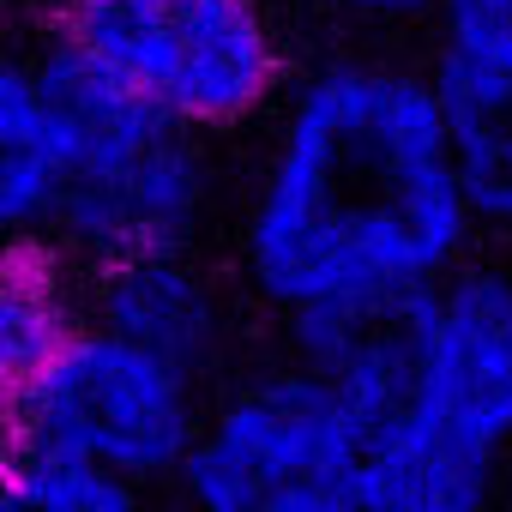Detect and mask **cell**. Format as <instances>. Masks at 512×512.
Listing matches in <instances>:
<instances>
[{"instance_id": "1", "label": "cell", "mask_w": 512, "mask_h": 512, "mask_svg": "<svg viewBox=\"0 0 512 512\" xmlns=\"http://www.w3.org/2000/svg\"><path fill=\"white\" fill-rule=\"evenodd\" d=\"M464 199L434 85L398 55H326L278 103L241 211V272L266 308L416 302L470 266Z\"/></svg>"}, {"instance_id": "2", "label": "cell", "mask_w": 512, "mask_h": 512, "mask_svg": "<svg viewBox=\"0 0 512 512\" xmlns=\"http://www.w3.org/2000/svg\"><path fill=\"white\" fill-rule=\"evenodd\" d=\"M49 31L193 139L241 133L290 91V49L266 0H55Z\"/></svg>"}, {"instance_id": "3", "label": "cell", "mask_w": 512, "mask_h": 512, "mask_svg": "<svg viewBox=\"0 0 512 512\" xmlns=\"http://www.w3.org/2000/svg\"><path fill=\"white\" fill-rule=\"evenodd\" d=\"M368 440L296 362L229 386L175 476L187 512H362Z\"/></svg>"}, {"instance_id": "4", "label": "cell", "mask_w": 512, "mask_h": 512, "mask_svg": "<svg viewBox=\"0 0 512 512\" xmlns=\"http://www.w3.org/2000/svg\"><path fill=\"white\" fill-rule=\"evenodd\" d=\"M0 422H7L13 446L55 452L145 488V482L181 476L199 440L205 404H199V380L109 338L103 326H85L13 398V410Z\"/></svg>"}, {"instance_id": "5", "label": "cell", "mask_w": 512, "mask_h": 512, "mask_svg": "<svg viewBox=\"0 0 512 512\" xmlns=\"http://www.w3.org/2000/svg\"><path fill=\"white\" fill-rule=\"evenodd\" d=\"M211 157L205 139L169 127L145 151L85 169L67 181L55 247L79 272H109L127 260H163V253H193L211 217Z\"/></svg>"}, {"instance_id": "6", "label": "cell", "mask_w": 512, "mask_h": 512, "mask_svg": "<svg viewBox=\"0 0 512 512\" xmlns=\"http://www.w3.org/2000/svg\"><path fill=\"white\" fill-rule=\"evenodd\" d=\"M422 416L464 440L512 446V278L470 260L422 302Z\"/></svg>"}, {"instance_id": "7", "label": "cell", "mask_w": 512, "mask_h": 512, "mask_svg": "<svg viewBox=\"0 0 512 512\" xmlns=\"http://www.w3.org/2000/svg\"><path fill=\"white\" fill-rule=\"evenodd\" d=\"M422 302H338L284 320L290 362L314 374L362 428V440L422 410Z\"/></svg>"}, {"instance_id": "8", "label": "cell", "mask_w": 512, "mask_h": 512, "mask_svg": "<svg viewBox=\"0 0 512 512\" xmlns=\"http://www.w3.org/2000/svg\"><path fill=\"white\" fill-rule=\"evenodd\" d=\"M464 199L482 229H512V31H434L422 61Z\"/></svg>"}, {"instance_id": "9", "label": "cell", "mask_w": 512, "mask_h": 512, "mask_svg": "<svg viewBox=\"0 0 512 512\" xmlns=\"http://www.w3.org/2000/svg\"><path fill=\"white\" fill-rule=\"evenodd\" d=\"M91 326L157 356L187 380L217 374L229 356V296L193 253L91 272Z\"/></svg>"}, {"instance_id": "10", "label": "cell", "mask_w": 512, "mask_h": 512, "mask_svg": "<svg viewBox=\"0 0 512 512\" xmlns=\"http://www.w3.org/2000/svg\"><path fill=\"white\" fill-rule=\"evenodd\" d=\"M31 67H37V91H43L49 127H55V145L67 157V181L85 169L121 163L169 133V121L121 73H109L97 55L73 49L55 31H43V43L31 49Z\"/></svg>"}, {"instance_id": "11", "label": "cell", "mask_w": 512, "mask_h": 512, "mask_svg": "<svg viewBox=\"0 0 512 512\" xmlns=\"http://www.w3.org/2000/svg\"><path fill=\"white\" fill-rule=\"evenodd\" d=\"M500 452L464 440L434 416H410L368 440L362 512H488Z\"/></svg>"}, {"instance_id": "12", "label": "cell", "mask_w": 512, "mask_h": 512, "mask_svg": "<svg viewBox=\"0 0 512 512\" xmlns=\"http://www.w3.org/2000/svg\"><path fill=\"white\" fill-rule=\"evenodd\" d=\"M91 326V284L55 241L0 253V416Z\"/></svg>"}, {"instance_id": "13", "label": "cell", "mask_w": 512, "mask_h": 512, "mask_svg": "<svg viewBox=\"0 0 512 512\" xmlns=\"http://www.w3.org/2000/svg\"><path fill=\"white\" fill-rule=\"evenodd\" d=\"M67 199V157L55 145L31 49L0 37V253L55 241Z\"/></svg>"}, {"instance_id": "14", "label": "cell", "mask_w": 512, "mask_h": 512, "mask_svg": "<svg viewBox=\"0 0 512 512\" xmlns=\"http://www.w3.org/2000/svg\"><path fill=\"white\" fill-rule=\"evenodd\" d=\"M0 512H145V488L55 452L13 446L0 476Z\"/></svg>"}, {"instance_id": "15", "label": "cell", "mask_w": 512, "mask_h": 512, "mask_svg": "<svg viewBox=\"0 0 512 512\" xmlns=\"http://www.w3.org/2000/svg\"><path fill=\"white\" fill-rule=\"evenodd\" d=\"M320 13L356 31H404V25H434L440 0H314Z\"/></svg>"}, {"instance_id": "16", "label": "cell", "mask_w": 512, "mask_h": 512, "mask_svg": "<svg viewBox=\"0 0 512 512\" xmlns=\"http://www.w3.org/2000/svg\"><path fill=\"white\" fill-rule=\"evenodd\" d=\"M434 31H512V0H440Z\"/></svg>"}, {"instance_id": "17", "label": "cell", "mask_w": 512, "mask_h": 512, "mask_svg": "<svg viewBox=\"0 0 512 512\" xmlns=\"http://www.w3.org/2000/svg\"><path fill=\"white\" fill-rule=\"evenodd\" d=\"M494 266H500V272H506V278H512V229H506V235H500V260H494Z\"/></svg>"}, {"instance_id": "18", "label": "cell", "mask_w": 512, "mask_h": 512, "mask_svg": "<svg viewBox=\"0 0 512 512\" xmlns=\"http://www.w3.org/2000/svg\"><path fill=\"white\" fill-rule=\"evenodd\" d=\"M7 458H13V440H7V422H0V476H7Z\"/></svg>"}]
</instances>
